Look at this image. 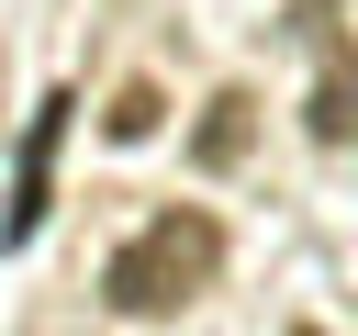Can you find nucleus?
I'll return each instance as SVG.
<instances>
[{
	"label": "nucleus",
	"mask_w": 358,
	"mask_h": 336,
	"mask_svg": "<svg viewBox=\"0 0 358 336\" xmlns=\"http://www.w3.org/2000/svg\"><path fill=\"white\" fill-rule=\"evenodd\" d=\"M213 269H224V224L179 202V213H145V224L101 258V302L145 325V314H179L190 291H213Z\"/></svg>",
	"instance_id": "nucleus-1"
},
{
	"label": "nucleus",
	"mask_w": 358,
	"mask_h": 336,
	"mask_svg": "<svg viewBox=\"0 0 358 336\" xmlns=\"http://www.w3.org/2000/svg\"><path fill=\"white\" fill-rule=\"evenodd\" d=\"M157 123H168V101H157L145 78H134V90H112V112H101V134H112V146H145Z\"/></svg>",
	"instance_id": "nucleus-5"
},
{
	"label": "nucleus",
	"mask_w": 358,
	"mask_h": 336,
	"mask_svg": "<svg viewBox=\"0 0 358 336\" xmlns=\"http://www.w3.org/2000/svg\"><path fill=\"white\" fill-rule=\"evenodd\" d=\"M246 112H257L246 90H213V112H201V134H190V157H201V168H235V157H246Z\"/></svg>",
	"instance_id": "nucleus-4"
},
{
	"label": "nucleus",
	"mask_w": 358,
	"mask_h": 336,
	"mask_svg": "<svg viewBox=\"0 0 358 336\" xmlns=\"http://www.w3.org/2000/svg\"><path fill=\"white\" fill-rule=\"evenodd\" d=\"M313 146H358V45H336L324 56V78H313Z\"/></svg>",
	"instance_id": "nucleus-3"
},
{
	"label": "nucleus",
	"mask_w": 358,
	"mask_h": 336,
	"mask_svg": "<svg viewBox=\"0 0 358 336\" xmlns=\"http://www.w3.org/2000/svg\"><path fill=\"white\" fill-rule=\"evenodd\" d=\"M67 112H78V90H45V101L22 112V157H11V246H34L45 213H56V146H67Z\"/></svg>",
	"instance_id": "nucleus-2"
},
{
	"label": "nucleus",
	"mask_w": 358,
	"mask_h": 336,
	"mask_svg": "<svg viewBox=\"0 0 358 336\" xmlns=\"http://www.w3.org/2000/svg\"><path fill=\"white\" fill-rule=\"evenodd\" d=\"M291 336H324V325H291Z\"/></svg>",
	"instance_id": "nucleus-6"
}]
</instances>
